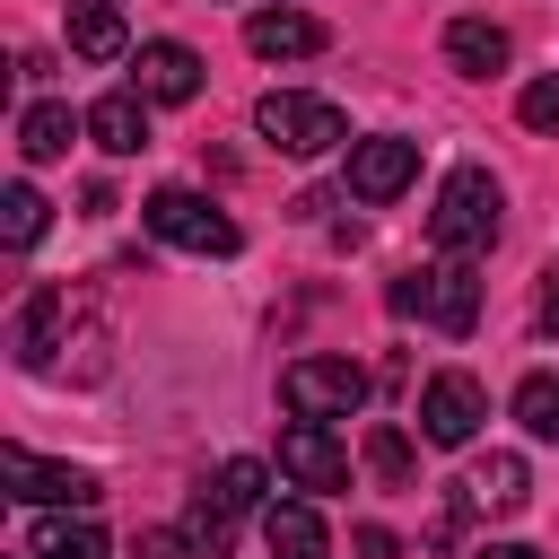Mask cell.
<instances>
[{
    "label": "cell",
    "instance_id": "5",
    "mask_svg": "<svg viewBox=\"0 0 559 559\" xmlns=\"http://www.w3.org/2000/svg\"><path fill=\"white\" fill-rule=\"evenodd\" d=\"M480 419H489L480 376L445 367V376H428V384H419V437H428V445H472V437H480Z\"/></svg>",
    "mask_w": 559,
    "mask_h": 559
},
{
    "label": "cell",
    "instance_id": "23",
    "mask_svg": "<svg viewBox=\"0 0 559 559\" xmlns=\"http://www.w3.org/2000/svg\"><path fill=\"white\" fill-rule=\"evenodd\" d=\"M515 419L559 445V376H524V384H515Z\"/></svg>",
    "mask_w": 559,
    "mask_h": 559
},
{
    "label": "cell",
    "instance_id": "24",
    "mask_svg": "<svg viewBox=\"0 0 559 559\" xmlns=\"http://www.w3.org/2000/svg\"><path fill=\"white\" fill-rule=\"evenodd\" d=\"M411 463H419V454H411V437H402L393 419L367 428V472H376V480H411Z\"/></svg>",
    "mask_w": 559,
    "mask_h": 559
},
{
    "label": "cell",
    "instance_id": "13",
    "mask_svg": "<svg viewBox=\"0 0 559 559\" xmlns=\"http://www.w3.org/2000/svg\"><path fill=\"white\" fill-rule=\"evenodd\" d=\"M245 44H253L262 61H306V52H323L332 35H323L306 9H253V17H245Z\"/></svg>",
    "mask_w": 559,
    "mask_h": 559
},
{
    "label": "cell",
    "instance_id": "20",
    "mask_svg": "<svg viewBox=\"0 0 559 559\" xmlns=\"http://www.w3.org/2000/svg\"><path fill=\"white\" fill-rule=\"evenodd\" d=\"M227 542H236V515L201 489V498L183 507V550H192V559H227Z\"/></svg>",
    "mask_w": 559,
    "mask_h": 559
},
{
    "label": "cell",
    "instance_id": "15",
    "mask_svg": "<svg viewBox=\"0 0 559 559\" xmlns=\"http://www.w3.org/2000/svg\"><path fill=\"white\" fill-rule=\"evenodd\" d=\"M428 323H437V332H472V323H480V280H472V262H437V271H428Z\"/></svg>",
    "mask_w": 559,
    "mask_h": 559
},
{
    "label": "cell",
    "instance_id": "3",
    "mask_svg": "<svg viewBox=\"0 0 559 559\" xmlns=\"http://www.w3.org/2000/svg\"><path fill=\"white\" fill-rule=\"evenodd\" d=\"M140 218H148V236H166V245H183V253H236V245H245V236H236V218H227L218 201L183 192V183L148 192V201H140Z\"/></svg>",
    "mask_w": 559,
    "mask_h": 559
},
{
    "label": "cell",
    "instance_id": "27",
    "mask_svg": "<svg viewBox=\"0 0 559 559\" xmlns=\"http://www.w3.org/2000/svg\"><path fill=\"white\" fill-rule=\"evenodd\" d=\"M349 550H358V559H402V542H393L384 524H358V533H349Z\"/></svg>",
    "mask_w": 559,
    "mask_h": 559
},
{
    "label": "cell",
    "instance_id": "25",
    "mask_svg": "<svg viewBox=\"0 0 559 559\" xmlns=\"http://www.w3.org/2000/svg\"><path fill=\"white\" fill-rule=\"evenodd\" d=\"M515 114H524V131H559V79H533L515 96Z\"/></svg>",
    "mask_w": 559,
    "mask_h": 559
},
{
    "label": "cell",
    "instance_id": "7",
    "mask_svg": "<svg viewBox=\"0 0 559 559\" xmlns=\"http://www.w3.org/2000/svg\"><path fill=\"white\" fill-rule=\"evenodd\" d=\"M280 472L297 489H349V445L323 428V419H288L280 428Z\"/></svg>",
    "mask_w": 559,
    "mask_h": 559
},
{
    "label": "cell",
    "instance_id": "14",
    "mask_svg": "<svg viewBox=\"0 0 559 559\" xmlns=\"http://www.w3.org/2000/svg\"><path fill=\"white\" fill-rule=\"evenodd\" d=\"M262 542H271V559H332V533H323V515L306 498L262 507Z\"/></svg>",
    "mask_w": 559,
    "mask_h": 559
},
{
    "label": "cell",
    "instance_id": "10",
    "mask_svg": "<svg viewBox=\"0 0 559 559\" xmlns=\"http://www.w3.org/2000/svg\"><path fill=\"white\" fill-rule=\"evenodd\" d=\"M131 70H140V96H148V105H192V96H201V52H192V44H166V35H157V44L131 52Z\"/></svg>",
    "mask_w": 559,
    "mask_h": 559
},
{
    "label": "cell",
    "instance_id": "17",
    "mask_svg": "<svg viewBox=\"0 0 559 559\" xmlns=\"http://www.w3.org/2000/svg\"><path fill=\"white\" fill-rule=\"evenodd\" d=\"M79 131H87V122H79L70 105H26V114H17V157H26V166H52V157H70Z\"/></svg>",
    "mask_w": 559,
    "mask_h": 559
},
{
    "label": "cell",
    "instance_id": "2",
    "mask_svg": "<svg viewBox=\"0 0 559 559\" xmlns=\"http://www.w3.org/2000/svg\"><path fill=\"white\" fill-rule=\"evenodd\" d=\"M253 131H262L271 148H288V157H323V148H341V140H349L341 105H323V96H297V87H271V96L253 105Z\"/></svg>",
    "mask_w": 559,
    "mask_h": 559
},
{
    "label": "cell",
    "instance_id": "6",
    "mask_svg": "<svg viewBox=\"0 0 559 559\" xmlns=\"http://www.w3.org/2000/svg\"><path fill=\"white\" fill-rule=\"evenodd\" d=\"M0 480H9V498H26V507H70V515L96 507V472L44 463V454H26V445H0Z\"/></svg>",
    "mask_w": 559,
    "mask_h": 559
},
{
    "label": "cell",
    "instance_id": "22",
    "mask_svg": "<svg viewBox=\"0 0 559 559\" xmlns=\"http://www.w3.org/2000/svg\"><path fill=\"white\" fill-rule=\"evenodd\" d=\"M262 489H271V472H262L253 454H236V463H218V480H210V498H218L227 515H253V507H262Z\"/></svg>",
    "mask_w": 559,
    "mask_h": 559
},
{
    "label": "cell",
    "instance_id": "19",
    "mask_svg": "<svg viewBox=\"0 0 559 559\" xmlns=\"http://www.w3.org/2000/svg\"><path fill=\"white\" fill-rule=\"evenodd\" d=\"M26 559H105V533L87 515H44L35 542H26Z\"/></svg>",
    "mask_w": 559,
    "mask_h": 559
},
{
    "label": "cell",
    "instance_id": "4",
    "mask_svg": "<svg viewBox=\"0 0 559 559\" xmlns=\"http://www.w3.org/2000/svg\"><path fill=\"white\" fill-rule=\"evenodd\" d=\"M280 402H288L297 419H349V411L367 402V376H358L349 358H288V367H280Z\"/></svg>",
    "mask_w": 559,
    "mask_h": 559
},
{
    "label": "cell",
    "instance_id": "29",
    "mask_svg": "<svg viewBox=\"0 0 559 559\" xmlns=\"http://www.w3.org/2000/svg\"><path fill=\"white\" fill-rule=\"evenodd\" d=\"M542 323H550V332H559V262H550V271H542Z\"/></svg>",
    "mask_w": 559,
    "mask_h": 559
},
{
    "label": "cell",
    "instance_id": "8",
    "mask_svg": "<svg viewBox=\"0 0 559 559\" xmlns=\"http://www.w3.org/2000/svg\"><path fill=\"white\" fill-rule=\"evenodd\" d=\"M411 175H419V140H393V131L349 140V192H358V201H393Z\"/></svg>",
    "mask_w": 559,
    "mask_h": 559
},
{
    "label": "cell",
    "instance_id": "9",
    "mask_svg": "<svg viewBox=\"0 0 559 559\" xmlns=\"http://www.w3.org/2000/svg\"><path fill=\"white\" fill-rule=\"evenodd\" d=\"M524 498H533L524 454H480V463L463 472V489H454V507H463V515H524Z\"/></svg>",
    "mask_w": 559,
    "mask_h": 559
},
{
    "label": "cell",
    "instance_id": "30",
    "mask_svg": "<svg viewBox=\"0 0 559 559\" xmlns=\"http://www.w3.org/2000/svg\"><path fill=\"white\" fill-rule=\"evenodd\" d=\"M480 559H542V550H524V542H489Z\"/></svg>",
    "mask_w": 559,
    "mask_h": 559
},
{
    "label": "cell",
    "instance_id": "28",
    "mask_svg": "<svg viewBox=\"0 0 559 559\" xmlns=\"http://www.w3.org/2000/svg\"><path fill=\"white\" fill-rule=\"evenodd\" d=\"M131 559H183V533H140Z\"/></svg>",
    "mask_w": 559,
    "mask_h": 559
},
{
    "label": "cell",
    "instance_id": "16",
    "mask_svg": "<svg viewBox=\"0 0 559 559\" xmlns=\"http://www.w3.org/2000/svg\"><path fill=\"white\" fill-rule=\"evenodd\" d=\"M507 26H489V17H454L445 26V61L463 70V79H489V70H507Z\"/></svg>",
    "mask_w": 559,
    "mask_h": 559
},
{
    "label": "cell",
    "instance_id": "12",
    "mask_svg": "<svg viewBox=\"0 0 559 559\" xmlns=\"http://www.w3.org/2000/svg\"><path fill=\"white\" fill-rule=\"evenodd\" d=\"M87 140H96L105 157H140V148H148V96H140V87L96 96V105H87Z\"/></svg>",
    "mask_w": 559,
    "mask_h": 559
},
{
    "label": "cell",
    "instance_id": "26",
    "mask_svg": "<svg viewBox=\"0 0 559 559\" xmlns=\"http://www.w3.org/2000/svg\"><path fill=\"white\" fill-rule=\"evenodd\" d=\"M393 314H428V271H402L393 280Z\"/></svg>",
    "mask_w": 559,
    "mask_h": 559
},
{
    "label": "cell",
    "instance_id": "11",
    "mask_svg": "<svg viewBox=\"0 0 559 559\" xmlns=\"http://www.w3.org/2000/svg\"><path fill=\"white\" fill-rule=\"evenodd\" d=\"M61 332H70V288H35L26 306H17V332H9V349H17V367H61L52 349H61Z\"/></svg>",
    "mask_w": 559,
    "mask_h": 559
},
{
    "label": "cell",
    "instance_id": "18",
    "mask_svg": "<svg viewBox=\"0 0 559 559\" xmlns=\"http://www.w3.org/2000/svg\"><path fill=\"white\" fill-rule=\"evenodd\" d=\"M70 52H87V61H114V52H131V35H122V9H114V0H79V9H70Z\"/></svg>",
    "mask_w": 559,
    "mask_h": 559
},
{
    "label": "cell",
    "instance_id": "21",
    "mask_svg": "<svg viewBox=\"0 0 559 559\" xmlns=\"http://www.w3.org/2000/svg\"><path fill=\"white\" fill-rule=\"evenodd\" d=\"M44 218H52V210H44V192H35V183H9V192H0V236H9L17 253H26V245H44Z\"/></svg>",
    "mask_w": 559,
    "mask_h": 559
},
{
    "label": "cell",
    "instance_id": "1",
    "mask_svg": "<svg viewBox=\"0 0 559 559\" xmlns=\"http://www.w3.org/2000/svg\"><path fill=\"white\" fill-rule=\"evenodd\" d=\"M428 236H437L445 262H472L480 245H498V183H489V166H454L445 175V192L428 210Z\"/></svg>",
    "mask_w": 559,
    "mask_h": 559
}]
</instances>
